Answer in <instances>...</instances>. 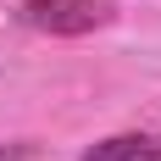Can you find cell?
I'll use <instances>...</instances> for the list:
<instances>
[{"label": "cell", "mask_w": 161, "mask_h": 161, "mask_svg": "<svg viewBox=\"0 0 161 161\" xmlns=\"http://www.w3.org/2000/svg\"><path fill=\"white\" fill-rule=\"evenodd\" d=\"M117 17L111 0H22L17 6V22L33 33H56V39H78V33H95Z\"/></svg>", "instance_id": "6da1fadb"}, {"label": "cell", "mask_w": 161, "mask_h": 161, "mask_svg": "<svg viewBox=\"0 0 161 161\" xmlns=\"http://www.w3.org/2000/svg\"><path fill=\"white\" fill-rule=\"evenodd\" d=\"M78 161H161V133H106L95 145H83Z\"/></svg>", "instance_id": "7a4b0ae2"}, {"label": "cell", "mask_w": 161, "mask_h": 161, "mask_svg": "<svg viewBox=\"0 0 161 161\" xmlns=\"http://www.w3.org/2000/svg\"><path fill=\"white\" fill-rule=\"evenodd\" d=\"M33 156V145H11V150H0V161H28Z\"/></svg>", "instance_id": "3957f363"}]
</instances>
